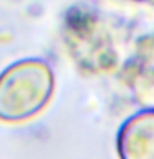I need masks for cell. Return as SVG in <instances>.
Instances as JSON below:
<instances>
[{"instance_id": "cell-1", "label": "cell", "mask_w": 154, "mask_h": 159, "mask_svg": "<svg viewBox=\"0 0 154 159\" xmlns=\"http://www.w3.org/2000/svg\"><path fill=\"white\" fill-rule=\"evenodd\" d=\"M55 89L52 66L40 58H25L0 73V119L20 123L48 104Z\"/></svg>"}, {"instance_id": "cell-2", "label": "cell", "mask_w": 154, "mask_h": 159, "mask_svg": "<svg viewBox=\"0 0 154 159\" xmlns=\"http://www.w3.org/2000/svg\"><path fill=\"white\" fill-rule=\"evenodd\" d=\"M118 152L123 159H154V108H144L123 123Z\"/></svg>"}, {"instance_id": "cell-3", "label": "cell", "mask_w": 154, "mask_h": 159, "mask_svg": "<svg viewBox=\"0 0 154 159\" xmlns=\"http://www.w3.org/2000/svg\"><path fill=\"white\" fill-rule=\"evenodd\" d=\"M128 84L136 101L154 108V37L143 38L136 57L128 63Z\"/></svg>"}, {"instance_id": "cell-4", "label": "cell", "mask_w": 154, "mask_h": 159, "mask_svg": "<svg viewBox=\"0 0 154 159\" xmlns=\"http://www.w3.org/2000/svg\"><path fill=\"white\" fill-rule=\"evenodd\" d=\"M131 2H138V3H152V5H154V0H131Z\"/></svg>"}]
</instances>
